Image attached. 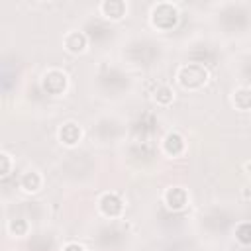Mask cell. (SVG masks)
Returning <instances> with one entry per match:
<instances>
[{
    "label": "cell",
    "instance_id": "4fadbf2b",
    "mask_svg": "<svg viewBox=\"0 0 251 251\" xmlns=\"http://www.w3.org/2000/svg\"><path fill=\"white\" fill-rule=\"evenodd\" d=\"M155 100L159 102V104H171L173 102V90L169 88V86H159L157 88V92H155Z\"/></svg>",
    "mask_w": 251,
    "mask_h": 251
},
{
    "label": "cell",
    "instance_id": "30bf717a",
    "mask_svg": "<svg viewBox=\"0 0 251 251\" xmlns=\"http://www.w3.org/2000/svg\"><path fill=\"white\" fill-rule=\"evenodd\" d=\"M100 8H102V12H104L108 18L118 20V18L124 16V2H114V0H110V2H104Z\"/></svg>",
    "mask_w": 251,
    "mask_h": 251
},
{
    "label": "cell",
    "instance_id": "5b68a950",
    "mask_svg": "<svg viewBox=\"0 0 251 251\" xmlns=\"http://www.w3.org/2000/svg\"><path fill=\"white\" fill-rule=\"evenodd\" d=\"M59 139H61L63 143H67V145H75V143L80 139V127H78L76 124H73V122L65 124V126L59 129Z\"/></svg>",
    "mask_w": 251,
    "mask_h": 251
},
{
    "label": "cell",
    "instance_id": "9a60e30c",
    "mask_svg": "<svg viewBox=\"0 0 251 251\" xmlns=\"http://www.w3.org/2000/svg\"><path fill=\"white\" fill-rule=\"evenodd\" d=\"M0 161H2V175L6 176L10 173V155L8 153H2L0 155Z\"/></svg>",
    "mask_w": 251,
    "mask_h": 251
},
{
    "label": "cell",
    "instance_id": "2e32d148",
    "mask_svg": "<svg viewBox=\"0 0 251 251\" xmlns=\"http://www.w3.org/2000/svg\"><path fill=\"white\" fill-rule=\"evenodd\" d=\"M65 251H84L80 245H76V243H69L67 247H65Z\"/></svg>",
    "mask_w": 251,
    "mask_h": 251
},
{
    "label": "cell",
    "instance_id": "8fae6325",
    "mask_svg": "<svg viewBox=\"0 0 251 251\" xmlns=\"http://www.w3.org/2000/svg\"><path fill=\"white\" fill-rule=\"evenodd\" d=\"M233 104H235L239 110H249V108H251V90L241 88V90L233 92Z\"/></svg>",
    "mask_w": 251,
    "mask_h": 251
},
{
    "label": "cell",
    "instance_id": "5bb4252c",
    "mask_svg": "<svg viewBox=\"0 0 251 251\" xmlns=\"http://www.w3.org/2000/svg\"><path fill=\"white\" fill-rule=\"evenodd\" d=\"M10 229H12V231H16V235H22V233L25 231V222H24V220L12 222V224H10Z\"/></svg>",
    "mask_w": 251,
    "mask_h": 251
},
{
    "label": "cell",
    "instance_id": "ba28073f",
    "mask_svg": "<svg viewBox=\"0 0 251 251\" xmlns=\"http://www.w3.org/2000/svg\"><path fill=\"white\" fill-rule=\"evenodd\" d=\"M165 151L169 153V155H178V153H182V149H184V139L178 135V133H169L167 137H165Z\"/></svg>",
    "mask_w": 251,
    "mask_h": 251
},
{
    "label": "cell",
    "instance_id": "7c38bea8",
    "mask_svg": "<svg viewBox=\"0 0 251 251\" xmlns=\"http://www.w3.org/2000/svg\"><path fill=\"white\" fill-rule=\"evenodd\" d=\"M235 237H237V241H241L245 245L251 243V224H239L235 229Z\"/></svg>",
    "mask_w": 251,
    "mask_h": 251
},
{
    "label": "cell",
    "instance_id": "3957f363",
    "mask_svg": "<svg viewBox=\"0 0 251 251\" xmlns=\"http://www.w3.org/2000/svg\"><path fill=\"white\" fill-rule=\"evenodd\" d=\"M65 86H67V76L61 71H49L43 76V88L49 94H59L65 90Z\"/></svg>",
    "mask_w": 251,
    "mask_h": 251
},
{
    "label": "cell",
    "instance_id": "52a82bcc",
    "mask_svg": "<svg viewBox=\"0 0 251 251\" xmlns=\"http://www.w3.org/2000/svg\"><path fill=\"white\" fill-rule=\"evenodd\" d=\"M65 47L73 53H78L86 47V35L78 33V31H71L67 37H65Z\"/></svg>",
    "mask_w": 251,
    "mask_h": 251
},
{
    "label": "cell",
    "instance_id": "7a4b0ae2",
    "mask_svg": "<svg viewBox=\"0 0 251 251\" xmlns=\"http://www.w3.org/2000/svg\"><path fill=\"white\" fill-rule=\"evenodd\" d=\"M206 78H208V73H206L204 67H200V65H186V67H182V69L178 71V80H180V84H182L184 88H190V90L200 88V86L206 82Z\"/></svg>",
    "mask_w": 251,
    "mask_h": 251
},
{
    "label": "cell",
    "instance_id": "e0dca14e",
    "mask_svg": "<svg viewBox=\"0 0 251 251\" xmlns=\"http://www.w3.org/2000/svg\"><path fill=\"white\" fill-rule=\"evenodd\" d=\"M245 169H247V171H249V175H251V161H249V163L245 165Z\"/></svg>",
    "mask_w": 251,
    "mask_h": 251
},
{
    "label": "cell",
    "instance_id": "9c48e42d",
    "mask_svg": "<svg viewBox=\"0 0 251 251\" xmlns=\"http://www.w3.org/2000/svg\"><path fill=\"white\" fill-rule=\"evenodd\" d=\"M39 186H41V176H39L35 171H29V173H25V175L22 176V188H24V190L35 192V190H39Z\"/></svg>",
    "mask_w": 251,
    "mask_h": 251
},
{
    "label": "cell",
    "instance_id": "277c9868",
    "mask_svg": "<svg viewBox=\"0 0 251 251\" xmlns=\"http://www.w3.org/2000/svg\"><path fill=\"white\" fill-rule=\"evenodd\" d=\"M100 208H102V212L106 214V216H110V218H114V216H118L120 212H122V200L116 196V194H104L102 196V200H100Z\"/></svg>",
    "mask_w": 251,
    "mask_h": 251
},
{
    "label": "cell",
    "instance_id": "8992f818",
    "mask_svg": "<svg viewBox=\"0 0 251 251\" xmlns=\"http://www.w3.org/2000/svg\"><path fill=\"white\" fill-rule=\"evenodd\" d=\"M165 202H167L169 208L180 210V208H184V204H186V192H184L182 188H169L167 194H165Z\"/></svg>",
    "mask_w": 251,
    "mask_h": 251
},
{
    "label": "cell",
    "instance_id": "6da1fadb",
    "mask_svg": "<svg viewBox=\"0 0 251 251\" xmlns=\"http://www.w3.org/2000/svg\"><path fill=\"white\" fill-rule=\"evenodd\" d=\"M151 20H153V24H155L157 27H161V29H171V27H175L176 22H178V12H176V8H175L173 4L163 2V4H157V6L153 8Z\"/></svg>",
    "mask_w": 251,
    "mask_h": 251
}]
</instances>
